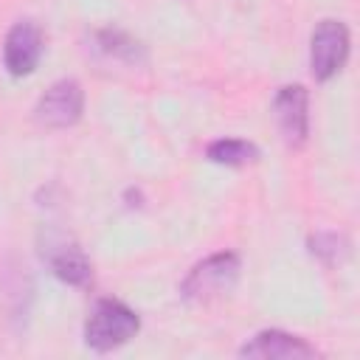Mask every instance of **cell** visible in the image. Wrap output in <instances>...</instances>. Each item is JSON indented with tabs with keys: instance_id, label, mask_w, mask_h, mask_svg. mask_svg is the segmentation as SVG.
<instances>
[{
	"instance_id": "obj_1",
	"label": "cell",
	"mask_w": 360,
	"mask_h": 360,
	"mask_svg": "<svg viewBox=\"0 0 360 360\" xmlns=\"http://www.w3.org/2000/svg\"><path fill=\"white\" fill-rule=\"evenodd\" d=\"M141 329V318L118 298H98L84 321V346L104 354L129 343Z\"/></svg>"
},
{
	"instance_id": "obj_2",
	"label": "cell",
	"mask_w": 360,
	"mask_h": 360,
	"mask_svg": "<svg viewBox=\"0 0 360 360\" xmlns=\"http://www.w3.org/2000/svg\"><path fill=\"white\" fill-rule=\"evenodd\" d=\"M239 256L233 250H219L211 253L208 259L197 262L188 276L180 284V295L191 304H208L225 292L233 290L236 278H239Z\"/></svg>"
},
{
	"instance_id": "obj_3",
	"label": "cell",
	"mask_w": 360,
	"mask_h": 360,
	"mask_svg": "<svg viewBox=\"0 0 360 360\" xmlns=\"http://www.w3.org/2000/svg\"><path fill=\"white\" fill-rule=\"evenodd\" d=\"M349 28L340 20H321L309 39V70L315 82L338 76L349 59Z\"/></svg>"
},
{
	"instance_id": "obj_4",
	"label": "cell",
	"mask_w": 360,
	"mask_h": 360,
	"mask_svg": "<svg viewBox=\"0 0 360 360\" xmlns=\"http://www.w3.org/2000/svg\"><path fill=\"white\" fill-rule=\"evenodd\" d=\"M84 110V90L76 79H59L53 82L37 101L34 118L39 127L48 129H68L82 118Z\"/></svg>"
},
{
	"instance_id": "obj_5",
	"label": "cell",
	"mask_w": 360,
	"mask_h": 360,
	"mask_svg": "<svg viewBox=\"0 0 360 360\" xmlns=\"http://www.w3.org/2000/svg\"><path fill=\"white\" fill-rule=\"evenodd\" d=\"M273 112L287 146H304L309 135V96L304 84H284L273 96Z\"/></svg>"
},
{
	"instance_id": "obj_6",
	"label": "cell",
	"mask_w": 360,
	"mask_h": 360,
	"mask_svg": "<svg viewBox=\"0 0 360 360\" xmlns=\"http://www.w3.org/2000/svg\"><path fill=\"white\" fill-rule=\"evenodd\" d=\"M42 28L34 20H20L8 28L3 42V65L11 76H28L34 73L39 56H42Z\"/></svg>"
},
{
	"instance_id": "obj_7",
	"label": "cell",
	"mask_w": 360,
	"mask_h": 360,
	"mask_svg": "<svg viewBox=\"0 0 360 360\" xmlns=\"http://www.w3.org/2000/svg\"><path fill=\"white\" fill-rule=\"evenodd\" d=\"M239 354L259 360H304V357H318V349L284 329H262L248 343L239 346Z\"/></svg>"
},
{
	"instance_id": "obj_8",
	"label": "cell",
	"mask_w": 360,
	"mask_h": 360,
	"mask_svg": "<svg viewBox=\"0 0 360 360\" xmlns=\"http://www.w3.org/2000/svg\"><path fill=\"white\" fill-rule=\"evenodd\" d=\"M42 256L48 259V267L59 281H65L70 287H87L90 284L93 267H90V262L79 245H73L68 239H48V248H42Z\"/></svg>"
},
{
	"instance_id": "obj_9",
	"label": "cell",
	"mask_w": 360,
	"mask_h": 360,
	"mask_svg": "<svg viewBox=\"0 0 360 360\" xmlns=\"http://www.w3.org/2000/svg\"><path fill=\"white\" fill-rule=\"evenodd\" d=\"M205 158L219 166H248L259 158V149L245 138H217L205 146Z\"/></svg>"
},
{
	"instance_id": "obj_10",
	"label": "cell",
	"mask_w": 360,
	"mask_h": 360,
	"mask_svg": "<svg viewBox=\"0 0 360 360\" xmlns=\"http://www.w3.org/2000/svg\"><path fill=\"white\" fill-rule=\"evenodd\" d=\"M96 42H98V48H101L107 56H112V59H124V62H138V59H143L141 42L132 39L129 34H124V31L104 28V31L96 34Z\"/></svg>"
},
{
	"instance_id": "obj_11",
	"label": "cell",
	"mask_w": 360,
	"mask_h": 360,
	"mask_svg": "<svg viewBox=\"0 0 360 360\" xmlns=\"http://www.w3.org/2000/svg\"><path fill=\"white\" fill-rule=\"evenodd\" d=\"M346 250H349V242H346L340 233H335V231H321V233H315V236L309 239V253H312L318 262H323L326 267L338 264V262L346 256Z\"/></svg>"
}]
</instances>
